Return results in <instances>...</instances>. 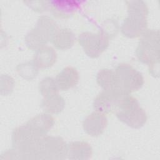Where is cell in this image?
I'll use <instances>...</instances> for the list:
<instances>
[{
    "label": "cell",
    "instance_id": "6da1fadb",
    "mask_svg": "<svg viewBox=\"0 0 160 160\" xmlns=\"http://www.w3.org/2000/svg\"><path fill=\"white\" fill-rule=\"evenodd\" d=\"M128 16L124 19L121 31L129 38L141 36L148 29V6L143 1H127Z\"/></svg>",
    "mask_w": 160,
    "mask_h": 160
},
{
    "label": "cell",
    "instance_id": "7a4b0ae2",
    "mask_svg": "<svg viewBox=\"0 0 160 160\" xmlns=\"http://www.w3.org/2000/svg\"><path fill=\"white\" fill-rule=\"evenodd\" d=\"M115 114L120 121L134 129L142 127L148 118L144 109L131 94H127L122 98Z\"/></svg>",
    "mask_w": 160,
    "mask_h": 160
},
{
    "label": "cell",
    "instance_id": "3957f363",
    "mask_svg": "<svg viewBox=\"0 0 160 160\" xmlns=\"http://www.w3.org/2000/svg\"><path fill=\"white\" fill-rule=\"evenodd\" d=\"M58 29L57 24L52 18L41 16L35 26L26 36L25 43L29 49L38 50L51 41Z\"/></svg>",
    "mask_w": 160,
    "mask_h": 160
},
{
    "label": "cell",
    "instance_id": "277c9868",
    "mask_svg": "<svg viewBox=\"0 0 160 160\" xmlns=\"http://www.w3.org/2000/svg\"><path fill=\"white\" fill-rule=\"evenodd\" d=\"M136 54L139 61L149 66L159 64V32L158 30H146L138 42Z\"/></svg>",
    "mask_w": 160,
    "mask_h": 160
},
{
    "label": "cell",
    "instance_id": "5b68a950",
    "mask_svg": "<svg viewBox=\"0 0 160 160\" xmlns=\"http://www.w3.org/2000/svg\"><path fill=\"white\" fill-rule=\"evenodd\" d=\"M110 36L103 29L98 32H84L78 37V42L85 53L91 58L99 57L109 44Z\"/></svg>",
    "mask_w": 160,
    "mask_h": 160
},
{
    "label": "cell",
    "instance_id": "8992f818",
    "mask_svg": "<svg viewBox=\"0 0 160 160\" xmlns=\"http://www.w3.org/2000/svg\"><path fill=\"white\" fill-rule=\"evenodd\" d=\"M114 72L118 86L126 92L131 94L141 89L144 84L142 73L130 64H119Z\"/></svg>",
    "mask_w": 160,
    "mask_h": 160
},
{
    "label": "cell",
    "instance_id": "52a82bcc",
    "mask_svg": "<svg viewBox=\"0 0 160 160\" xmlns=\"http://www.w3.org/2000/svg\"><path fill=\"white\" fill-rule=\"evenodd\" d=\"M68 157V144L58 136H44L41 139L39 159L62 160Z\"/></svg>",
    "mask_w": 160,
    "mask_h": 160
},
{
    "label": "cell",
    "instance_id": "ba28073f",
    "mask_svg": "<svg viewBox=\"0 0 160 160\" xmlns=\"http://www.w3.org/2000/svg\"><path fill=\"white\" fill-rule=\"evenodd\" d=\"M130 94L124 91H109L103 90L94 98L93 107L95 111L108 114L115 112L122 98Z\"/></svg>",
    "mask_w": 160,
    "mask_h": 160
},
{
    "label": "cell",
    "instance_id": "9c48e42d",
    "mask_svg": "<svg viewBox=\"0 0 160 160\" xmlns=\"http://www.w3.org/2000/svg\"><path fill=\"white\" fill-rule=\"evenodd\" d=\"M107 125L108 119L106 114L96 111L88 115L82 122L84 131L93 137L102 134Z\"/></svg>",
    "mask_w": 160,
    "mask_h": 160
},
{
    "label": "cell",
    "instance_id": "30bf717a",
    "mask_svg": "<svg viewBox=\"0 0 160 160\" xmlns=\"http://www.w3.org/2000/svg\"><path fill=\"white\" fill-rule=\"evenodd\" d=\"M26 124L38 137L46 135L54 124V118L48 113H41L29 119Z\"/></svg>",
    "mask_w": 160,
    "mask_h": 160
},
{
    "label": "cell",
    "instance_id": "8fae6325",
    "mask_svg": "<svg viewBox=\"0 0 160 160\" xmlns=\"http://www.w3.org/2000/svg\"><path fill=\"white\" fill-rule=\"evenodd\" d=\"M80 4L77 1H50L49 9L57 18L68 19L74 14Z\"/></svg>",
    "mask_w": 160,
    "mask_h": 160
},
{
    "label": "cell",
    "instance_id": "7c38bea8",
    "mask_svg": "<svg viewBox=\"0 0 160 160\" xmlns=\"http://www.w3.org/2000/svg\"><path fill=\"white\" fill-rule=\"evenodd\" d=\"M79 78V73L76 69L72 66H67L58 74L55 81L59 90L67 91L78 84Z\"/></svg>",
    "mask_w": 160,
    "mask_h": 160
},
{
    "label": "cell",
    "instance_id": "4fadbf2b",
    "mask_svg": "<svg viewBox=\"0 0 160 160\" xmlns=\"http://www.w3.org/2000/svg\"><path fill=\"white\" fill-rule=\"evenodd\" d=\"M56 59V51L52 47L45 46L36 50L32 61L38 69H46L51 67Z\"/></svg>",
    "mask_w": 160,
    "mask_h": 160
},
{
    "label": "cell",
    "instance_id": "5bb4252c",
    "mask_svg": "<svg viewBox=\"0 0 160 160\" xmlns=\"http://www.w3.org/2000/svg\"><path fill=\"white\" fill-rule=\"evenodd\" d=\"M92 154V147L87 142L74 141L68 145V158L70 159L87 160Z\"/></svg>",
    "mask_w": 160,
    "mask_h": 160
},
{
    "label": "cell",
    "instance_id": "9a60e30c",
    "mask_svg": "<svg viewBox=\"0 0 160 160\" xmlns=\"http://www.w3.org/2000/svg\"><path fill=\"white\" fill-rule=\"evenodd\" d=\"M96 81L98 84L104 91H123L118 86L115 72L112 69H102L100 70L97 74Z\"/></svg>",
    "mask_w": 160,
    "mask_h": 160
},
{
    "label": "cell",
    "instance_id": "2e32d148",
    "mask_svg": "<svg viewBox=\"0 0 160 160\" xmlns=\"http://www.w3.org/2000/svg\"><path fill=\"white\" fill-rule=\"evenodd\" d=\"M76 41L74 32L69 29H59L51 41L53 46L59 50H66L73 46Z\"/></svg>",
    "mask_w": 160,
    "mask_h": 160
},
{
    "label": "cell",
    "instance_id": "e0dca14e",
    "mask_svg": "<svg viewBox=\"0 0 160 160\" xmlns=\"http://www.w3.org/2000/svg\"><path fill=\"white\" fill-rule=\"evenodd\" d=\"M65 101L59 93L44 98L41 102V108L48 114H58L64 108Z\"/></svg>",
    "mask_w": 160,
    "mask_h": 160
},
{
    "label": "cell",
    "instance_id": "ac0fdd59",
    "mask_svg": "<svg viewBox=\"0 0 160 160\" xmlns=\"http://www.w3.org/2000/svg\"><path fill=\"white\" fill-rule=\"evenodd\" d=\"M39 91L43 98H46L59 93V89L55 79L46 77L39 83Z\"/></svg>",
    "mask_w": 160,
    "mask_h": 160
},
{
    "label": "cell",
    "instance_id": "d6986e66",
    "mask_svg": "<svg viewBox=\"0 0 160 160\" xmlns=\"http://www.w3.org/2000/svg\"><path fill=\"white\" fill-rule=\"evenodd\" d=\"M16 70L19 76L28 80L34 78L38 73V68L33 61L19 64Z\"/></svg>",
    "mask_w": 160,
    "mask_h": 160
},
{
    "label": "cell",
    "instance_id": "ffe728a7",
    "mask_svg": "<svg viewBox=\"0 0 160 160\" xmlns=\"http://www.w3.org/2000/svg\"><path fill=\"white\" fill-rule=\"evenodd\" d=\"M25 2L28 4V6L36 12L47 11L49 8V1H27Z\"/></svg>",
    "mask_w": 160,
    "mask_h": 160
}]
</instances>
